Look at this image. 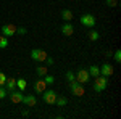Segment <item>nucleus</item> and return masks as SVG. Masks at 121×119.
<instances>
[{
	"label": "nucleus",
	"instance_id": "2",
	"mask_svg": "<svg viewBox=\"0 0 121 119\" xmlns=\"http://www.w3.org/2000/svg\"><path fill=\"white\" fill-rule=\"evenodd\" d=\"M47 52L45 50H40V48H32L31 50V58L34 60V61H45V58H47Z\"/></svg>",
	"mask_w": 121,
	"mask_h": 119
},
{
	"label": "nucleus",
	"instance_id": "22",
	"mask_svg": "<svg viewBox=\"0 0 121 119\" xmlns=\"http://www.w3.org/2000/svg\"><path fill=\"white\" fill-rule=\"evenodd\" d=\"M66 101H68V100H66L65 97H60V98L56 97V101H55V103L58 105V106H65V105H66Z\"/></svg>",
	"mask_w": 121,
	"mask_h": 119
},
{
	"label": "nucleus",
	"instance_id": "1",
	"mask_svg": "<svg viewBox=\"0 0 121 119\" xmlns=\"http://www.w3.org/2000/svg\"><path fill=\"white\" fill-rule=\"evenodd\" d=\"M107 84H108V81H107V77L105 76H97L95 77V82H94V90L95 92H103L105 89H107Z\"/></svg>",
	"mask_w": 121,
	"mask_h": 119
},
{
	"label": "nucleus",
	"instance_id": "19",
	"mask_svg": "<svg viewBox=\"0 0 121 119\" xmlns=\"http://www.w3.org/2000/svg\"><path fill=\"white\" fill-rule=\"evenodd\" d=\"M99 32H97V31H91V32H89V39H91V40H92V42H95V40H99Z\"/></svg>",
	"mask_w": 121,
	"mask_h": 119
},
{
	"label": "nucleus",
	"instance_id": "21",
	"mask_svg": "<svg viewBox=\"0 0 121 119\" xmlns=\"http://www.w3.org/2000/svg\"><path fill=\"white\" fill-rule=\"evenodd\" d=\"M47 71H48V69H47L45 66H39V68H37V74L40 76V77H44V76L47 74Z\"/></svg>",
	"mask_w": 121,
	"mask_h": 119
},
{
	"label": "nucleus",
	"instance_id": "14",
	"mask_svg": "<svg viewBox=\"0 0 121 119\" xmlns=\"http://www.w3.org/2000/svg\"><path fill=\"white\" fill-rule=\"evenodd\" d=\"M61 18L65 19L66 23H69V21H71V19H73V11H71V10H63V11H61Z\"/></svg>",
	"mask_w": 121,
	"mask_h": 119
},
{
	"label": "nucleus",
	"instance_id": "27",
	"mask_svg": "<svg viewBox=\"0 0 121 119\" xmlns=\"http://www.w3.org/2000/svg\"><path fill=\"white\" fill-rule=\"evenodd\" d=\"M107 5L108 7H116L118 5V0H107Z\"/></svg>",
	"mask_w": 121,
	"mask_h": 119
},
{
	"label": "nucleus",
	"instance_id": "28",
	"mask_svg": "<svg viewBox=\"0 0 121 119\" xmlns=\"http://www.w3.org/2000/svg\"><path fill=\"white\" fill-rule=\"evenodd\" d=\"M45 61H47V64H50V66H52V64L55 63V61H53V58H52V56H47V58H45Z\"/></svg>",
	"mask_w": 121,
	"mask_h": 119
},
{
	"label": "nucleus",
	"instance_id": "18",
	"mask_svg": "<svg viewBox=\"0 0 121 119\" xmlns=\"http://www.w3.org/2000/svg\"><path fill=\"white\" fill-rule=\"evenodd\" d=\"M44 81H45L47 85H52V84L55 82V77H53V76H50V74H45V76H44Z\"/></svg>",
	"mask_w": 121,
	"mask_h": 119
},
{
	"label": "nucleus",
	"instance_id": "7",
	"mask_svg": "<svg viewBox=\"0 0 121 119\" xmlns=\"http://www.w3.org/2000/svg\"><path fill=\"white\" fill-rule=\"evenodd\" d=\"M89 77H91V76H89V71H87V69H79L78 74H76V81H78L79 84L87 82V81H89Z\"/></svg>",
	"mask_w": 121,
	"mask_h": 119
},
{
	"label": "nucleus",
	"instance_id": "4",
	"mask_svg": "<svg viewBox=\"0 0 121 119\" xmlns=\"http://www.w3.org/2000/svg\"><path fill=\"white\" fill-rule=\"evenodd\" d=\"M44 95H42V100L45 101L47 105H55V101H56V93H55V90H44L42 92Z\"/></svg>",
	"mask_w": 121,
	"mask_h": 119
},
{
	"label": "nucleus",
	"instance_id": "25",
	"mask_svg": "<svg viewBox=\"0 0 121 119\" xmlns=\"http://www.w3.org/2000/svg\"><path fill=\"white\" fill-rule=\"evenodd\" d=\"M28 31H26V28H16V34H19V36H24Z\"/></svg>",
	"mask_w": 121,
	"mask_h": 119
},
{
	"label": "nucleus",
	"instance_id": "17",
	"mask_svg": "<svg viewBox=\"0 0 121 119\" xmlns=\"http://www.w3.org/2000/svg\"><path fill=\"white\" fill-rule=\"evenodd\" d=\"M8 47V37L0 36V48H7Z\"/></svg>",
	"mask_w": 121,
	"mask_h": 119
},
{
	"label": "nucleus",
	"instance_id": "13",
	"mask_svg": "<svg viewBox=\"0 0 121 119\" xmlns=\"http://www.w3.org/2000/svg\"><path fill=\"white\" fill-rule=\"evenodd\" d=\"M15 87H16V79L15 77H8L5 81V89L8 92H11V90H15Z\"/></svg>",
	"mask_w": 121,
	"mask_h": 119
},
{
	"label": "nucleus",
	"instance_id": "8",
	"mask_svg": "<svg viewBox=\"0 0 121 119\" xmlns=\"http://www.w3.org/2000/svg\"><path fill=\"white\" fill-rule=\"evenodd\" d=\"M21 103H24L26 106L32 108V106H36V105H37V98H36V95H24Z\"/></svg>",
	"mask_w": 121,
	"mask_h": 119
},
{
	"label": "nucleus",
	"instance_id": "6",
	"mask_svg": "<svg viewBox=\"0 0 121 119\" xmlns=\"http://www.w3.org/2000/svg\"><path fill=\"white\" fill-rule=\"evenodd\" d=\"M0 32H2V36H5V37H11L16 34V26L15 24H5L3 28L0 29Z\"/></svg>",
	"mask_w": 121,
	"mask_h": 119
},
{
	"label": "nucleus",
	"instance_id": "9",
	"mask_svg": "<svg viewBox=\"0 0 121 119\" xmlns=\"http://www.w3.org/2000/svg\"><path fill=\"white\" fill-rule=\"evenodd\" d=\"M61 34L63 36H73V32H74V28H73V24L71 23H65L63 26H61Z\"/></svg>",
	"mask_w": 121,
	"mask_h": 119
},
{
	"label": "nucleus",
	"instance_id": "20",
	"mask_svg": "<svg viewBox=\"0 0 121 119\" xmlns=\"http://www.w3.org/2000/svg\"><path fill=\"white\" fill-rule=\"evenodd\" d=\"M7 95H8V90L5 89V85H0V100H3Z\"/></svg>",
	"mask_w": 121,
	"mask_h": 119
},
{
	"label": "nucleus",
	"instance_id": "12",
	"mask_svg": "<svg viewBox=\"0 0 121 119\" xmlns=\"http://www.w3.org/2000/svg\"><path fill=\"white\" fill-rule=\"evenodd\" d=\"M23 93H21V90H18V92H13L11 90V93H10V100L13 101V103H21L23 101Z\"/></svg>",
	"mask_w": 121,
	"mask_h": 119
},
{
	"label": "nucleus",
	"instance_id": "5",
	"mask_svg": "<svg viewBox=\"0 0 121 119\" xmlns=\"http://www.w3.org/2000/svg\"><path fill=\"white\" fill-rule=\"evenodd\" d=\"M81 24L86 26V28H94L95 26V18H94L91 13H86L81 16Z\"/></svg>",
	"mask_w": 121,
	"mask_h": 119
},
{
	"label": "nucleus",
	"instance_id": "15",
	"mask_svg": "<svg viewBox=\"0 0 121 119\" xmlns=\"http://www.w3.org/2000/svg\"><path fill=\"white\" fill-rule=\"evenodd\" d=\"M16 87H18L19 90L23 92L26 87H28V82H26V79H23V77H19V79H16Z\"/></svg>",
	"mask_w": 121,
	"mask_h": 119
},
{
	"label": "nucleus",
	"instance_id": "16",
	"mask_svg": "<svg viewBox=\"0 0 121 119\" xmlns=\"http://www.w3.org/2000/svg\"><path fill=\"white\" fill-rule=\"evenodd\" d=\"M87 71H89V76H94V77L100 76V68H99V66H91Z\"/></svg>",
	"mask_w": 121,
	"mask_h": 119
},
{
	"label": "nucleus",
	"instance_id": "3",
	"mask_svg": "<svg viewBox=\"0 0 121 119\" xmlns=\"http://www.w3.org/2000/svg\"><path fill=\"white\" fill-rule=\"evenodd\" d=\"M69 90L73 92V95H76V97H82L84 95V85L79 84L78 81H71L69 82Z\"/></svg>",
	"mask_w": 121,
	"mask_h": 119
},
{
	"label": "nucleus",
	"instance_id": "26",
	"mask_svg": "<svg viewBox=\"0 0 121 119\" xmlns=\"http://www.w3.org/2000/svg\"><path fill=\"white\" fill-rule=\"evenodd\" d=\"M5 81H7V76L0 71V85H5Z\"/></svg>",
	"mask_w": 121,
	"mask_h": 119
},
{
	"label": "nucleus",
	"instance_id": "11",
	"mask_svg": "<svg viewBox=\"0 0 121 119\" xmlns=\"http://www.w3.org/2000/svg\"><path fill=\"white\" fill-rule=\"evenodd\" d=\"M100 74H102V76H105V77H110V76H113V68H112V64L105 63L102 68H100Z\"/></svg>",
	"mask_w": 121,
	"mask_h": 119
},
{
	"label": "nucleus",
	"instance_id": "24",
	"mask_svg": "<svg viewBox=\"0 0 121 119\" xmlns=\"http://www.w3.org/2000/svg\"><path fill=\"white\" fill-rule=\"evenodd\" d=\"M113 58H115V61H116V63H120V61H121V50H116Z\"/></svg>",
	"mask_w": 121,
	"mask_h": 119
},
{
	"label": "nucleus",
	"instance_id": "10",
	"mask_svg": "<svg viewBox=\"0 0 121 119\" xmlns=\"http://www.w3.org/2000/svg\"><path fill=\"white\" fill-rule=\"evenodd\" d=\"M47 89V84L44 79H37L36 82H34V90L37 92V93H42V92Z\"/></svg>",
	"mask_w": 121,
	"mask_h": 119
},
{
	"label": "nucleus",
	"instance_id": "23",
	"mask_svg": "<svg viewBox=\"0 0 121 119\" xmlns=\"http://www.w3.org/2000/svg\"><path fill=\"white\" fill-rule=\"evenodd\" d=\"M66 79H68L69 82H71V81H76V74L73 73V71H68V73H66Z\"/></svg>",
	"mask_w": 121,
	"mask_h": 119
}]
</instances>
